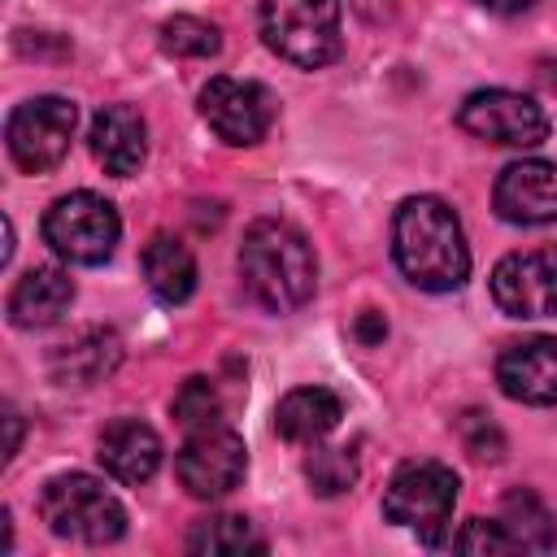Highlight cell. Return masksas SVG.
<instances>
[{
  "label": "cell",
  "mask_w": 557,
  "mask_h": 557,
  "mask_svg": "<svg viewBox=\"0 0 557 557\" xmlns=\"http://www.w3.org/2000/svg\"><path fill=\"white\" fill-rule=\"evenodd\" d=\"M392 257L422 292H457L470 278V248L440 196H409L392 218Z\"/></svg>",
  "instance_id": "1"
},
{
  "label": "cell",
  "mask_w": 557,
  "mask_h": 557,
  "mask_svg": "<svg viewBox=\"0 0 557 557\" xmlns=\"http://www.w3.org/2000/svg\"><path fill=\"white\" fill-rule=\"evenodd\" d=\"M239 278L265 313H296L318 287L313 244L283 218H257L239 244Z\"/></svg>",
  "instance_id": "2"
},
{
  "label": "cell",
  "mask_w": 557,
  "mask_h": 557,
  "mask_svg": "<svg viewBox=\"0 0 557 557\" xmlns=\"http://www.w3.org/2000/svg\"><path fill=\"white\" fill-rule=\"evenodd\" d=\"M39 518L57 540L74 544H113L126 531L122 500L91 474H57L39 492Z\"/></svg>",
  "instance_id": "3"
},
{
  "label": "cell",
  "mask_w": 557,
  "mask_h": 557,
  "mask_svg": "<svg viewBox=\"0 0 557 557\" xmlns=\"http://www.w3.org/2000/svg\"><path fill=\"white\" fill-rule=\"evenodd\" d=\"M261 39L300 70H322L339 57V0H261Z\"/></svg>",
  "instance_id": "4"
},
{
  "label": "cell",
  "mask_w": 557,
  "mask_h": 557,
  "mask_svg": "<svg viewBox=\"0 0 557 557\" xmlns=\"http://www.w3.org/2000/svg\"><path fill=\"white\" fill-rule=\"evenodd\" d=\"M122 235L117 209L96 191H70L57 196L44 213V244L74 265H100L113 257Z\"/></svg>",
  "instance_id": "5"
},
{
  "label": "cell",
  "mask_w": 557,
  "mask_h": 557,
  "mask_svg": "<svg viewBox=\"0 0 557 557\" xmlns=\"http://www.w3.org/2000/svg\"><path fill=\"white\" fill-rule=\"evenodd\" d=\"M457 474L444 461H405L387 487H383V513L396 527L418 531L426 544H435V531L448 527L457 505Z\"/></svg>",
  "instance_id": "6"
},
{
  "label": "cell",
  "mask_w": 557,
  "mask_h": 557,
  "mask_svg": "<svg viewBox=\"0 0 557 557\" xmlns=\"http://www.w3.org/2000/svg\"><path fill=\"white\" fill-rule=\"evenodd\" d=\"M74 126H78L74 100H65V96H30L4 122L9 157L26 174H48L52 165L65 161L70 139H74Z\"/></svg>",
  "instance_id": "7"
},
{
  "label": "cell",
  "mask_w": 557,
  "mask_h": 557,
  "mask_svg": "<svg viewBox=\"0 0 557 557\" xmlns=\"http://www.w3.org/2000/svg\"><path fill=\"white\" fill-rule=\"evenodd\" d=\"M274 113H278V100L265 83L257 78H231V74H218L205 83L200 91V117L209 122V131L231 144V148H248L257 139H265V131L274 126Z\"/></svg>",
  "instance_id": "8"
},
{
  "label": "cell",
  "mask_w": 557,
  "mask_h": 557,
  "mask_svg": "<svg viewBox=\"0 0 557 557\" xmlns=\"http://www.w3.org/2000/svg\"><path fill=\"white\" fill-rule=\"evenodd\" d=\"M244 470H248V448L222 422L187 431V440L174 457V474H178L183 492L196 500H218V496L235 492L244 483Z\"/></svg>",
  "instance_id": "9"
},
{
  "label": "cell",
  "mask_w": 557,
  "mask_h": 557,
  "mask_svg": "<svg viewBox=\"0 0 557 557\" xmlns=\"http://www.w3.org/2000/svg\"><path fill=\"white\" fill-rule=\"evenodd\" d=\"M457 126L474 139L487 144H505V148H535L548 139V113L509 87H487V91H470L457 109Z\"/></svg>",
  "instance_id": "10"
},
{
  "label": "cell",
  "mask_w": 557,
  "mask_h": 557,
  "mask_svg": "<svg viewBox=\"0 0 557 557\" xmlns=\"http://www.w3.org/2000/svg\"><path fill=\"white\" fill-rule=\"evenodd\" d=\"M487 287L505 318H557V244L500 257Z\"/></svg>",
  "instance_id": "11"
},
{
  "label": "cell",
  "mask_w": 557,
  "mask_h": 557,
  "mask_svg": "<svg viewBox=\"0 0 557 557\" xmlns=\"http://www.w3.org/2000/svg\"><path fill=\"white\" fill-rule=\"evenodd\" d=\"M492 205L513 226H544L557 222V161H513L496 174Z\"/></svg>",
  "instance_id": "12"
},
{
  "label": "cell",
  "mask_w": 557,
  "mask_h": 557,
  "mask_svg": "<svg viewBox=\"0 0 557 557\" xmlns=\"http://www.w3.org/2000/svg\"><path fill=\"white\" fill-rule=\"evenodd\" d=\"M496 383L509 400L557 405V335H531L496 357Z\"/></svg>",
  "instance_id": "13"
},
{
  "label": "cell",
  "mask_w": 557,
  "mask_h": 557,
  "mask_svg": "<svg viewBox=\"0 0 557 557\" xmlns=\"http://www.w3.org/2000/svg\"><path fill=\"white\" fill-rule=\"evenodd\" d=\"M91 152L96 161L113 174V178H131L139 174L144 157H148V126L144 117L131 109V104H104L96 117H91Z\"/></svg>",
  "instance_id": "14"
},
{
  "label": "cell",
  "mask_w": 557,
  "mask_h": 557,
  "mask_svg": "<svg viewBox=\"0 0 557 557\" xmlns=\"http://www.w3.org/2000/svg\"><path fill=\"white\" fill-rule=\"evenodd\" d=\"M100 466L117 479V483H148L161 466V435L139 422V418H113L104 431H100V448H96Z\"/></svg>",
  "instance_id": "15"
},
{
  "label": "cell",
  "mask_w": 557,
  "mask_h": 557,
  "mask_svg": "<svg viewBox=\"0 0 557 557\" xmlns=\"http://www.w3.org/2000/svg\"><path fill=\"white\" fill-rule=\"evenodd\" d=\"M74 305V278L57 265H30L9 292V322L22 331L52 326Z\"/></svg>",
  "instance_id": "16"
},
{
  "label": "cell",
  "mask_w": 557,
  "mask_h": 557,
  "mask_svg": "<svg viewBox=\"0 0 557 557\" xmlns=\"http://www.w3.org/2000/svg\"><path fill=\"white\" fill-rule=\"evenodd\" d=\"M344 418V400L331 387H292L274 405V431L287 444H318Z\"/></svg>",
  "instance_id": "17"
},
{
  "label": "cell",
  "mask_w": 557,
  "mask_h": 557,
  "mask_svg": "<svg viewBox=\"0 0 557 557\" xmlns=\"http://www.w3.org/2000/svg\"><path fill=\"white\" fill-rule=\"evenodd\" d=\"M139 270L161 305H183L196 292V257L178 235H152L139 252Z\"/></svg>",
  "instance_id": "18"
},
{
  "label": "cell",
  "mask_w": 557,
  "mask_h": 557,
  "mask_svg": "<svg viewBox=\"0 0 557 557\" xmlns=\"http://www.w3.org/2000/svg\"><path fill=\"white\" fill-rule=\"evenodd\" d=\"M117 361H122V339H117L113 331H100V326H96V331H83V335L70 339V344H61L48 366H52V379H57V383L87 387V383L113 374Z\"/></svg>",
  "instance_id": "19"
},
{
  "label": "cell",
  "mask_w": 557,
  "mask_h": 557,
  "mask_svg": "<svg viewBox=\"0 0 557 557\" xmlns=\"http://www.w3.org/2000/svg\"><path fill=\"white\" fill-rule=\"evenodd\" d=\"M187 553L200 557H235V553H265V535L239 513H209L196 518L187 531Z\"/></svg>",
  "instance_id": "20"
},
{
  "label": "cell",
  "mask_w": 557,
  "mask_h": 557,
  "mask_svg": "<svg viewBox=\"0 0 557 557\" xmlns=\"http://www.w3.org/2000/svg\"><path fill=\"white\" fill-rule=\"evenodd\" d=\"M500 527L509 531L513 548L518 553H544L557 544V522L548 513V505L535 496V492H509L500 500Z\"/></svg>",
  "instance_id": "21"
},
{
  "label": "cell",
  "mask_w": 557,
  "mask_h": 557,
  "mask_svg": "<svg viewBox=\"0 0 557 557\" xmlns=\"http://www.w3.org/2000/svg\"><path fill=\"white\" fill-rule=\"evenodd\" d=\"M161 48L170 57H218L222 48V35L213 22L205 17H191V13H178L161 26Z\"/></svg>",
  "instance_id": "22"
},
{
  "label": "cell",
  "mask_w": 557,
  "mask_h": 557,
  "mask_svg": "<svg viewBox=\"0 0 557 557\" xmlns=\"http://www.w3.org/2000/svg\"><path fill=\"white\" fill-rule=\"evenodd\" d=\"M305 479L313 483L318 496H339V492L352 487L357 461H352L348 448H318V453H309V461H305Z\"/></svg>",
  "instance_id": "23"
},
{
  "label": "cell",
  "mask_w": 557,
  "mask_h": 557,
  "mask_svg": "<svg viewBox=\"0 0 557 557\" xmlns=\"http://www.w3.org/2000/svg\"><path fill=\"white\" fill-rule=\"evenodd\" d=\"M174 418H178V426H187V431H200V426H213L218 422V413H222V400H218V392H213V383L209 379H187L178 392H174Z\"/></svg>",
  "instance_id": "24"
},
{
  "label": "cell",
  "mask_w": 557,
  "mask_h": 557,
  "mask_svg": "<svg viewBox=\"0 0 557 557\" xmlns=\"http://www.w3.org/2000/svg\"><path fill=\"white\" fill-rule=\"evenodd\" d=\"M453 553H518L513 548V540H509V531L500 527V518H492V522H483V518H470L457 535H448L444 540Z\"/></svg>",
  "instance_id": "25"
},
{
  "label": "cell",
  "mask_w": 557,
  "mask_h": 557,
  "mask_svg": "<svg viewBox=\"0 0 557 557\" xmlns=\"http://www.w3.org/2000/svg\"><path fill=\"white\" fill-rule=\"evenodd\" d=\"M457 431H461V444H466V453H470L474 461H500L505 435H500L483 413H466V418L457 422Z\"/></svg>",
  "instance_id": "26"
},
{
  "label": "cell",
  "mask_w": 557,
  "mask_h": 557,
  "mask_svg": "<svg viewBox=\"0 0 557 557\" xmlns=\"http://www.w3.org/2000/svg\"><path fill=\"white\" fill-rule=\"evenodd\" d=\"M387 335V322H383V313H374V309H361V318H357V339L361 344H379Z\"/></svg>",
  "instance_id": "27"
},
{
  "label": "cell",
  "mask_w": 557,
  "mask_h": 557,
  "mask_svg": "<svg viewBox=\"0 0 557 557\" xmlns=\"http://www.w3.org/2000/svg\"><path fill=\"white\" fill-rule=\"evenodd\" d=\"M352 9H357L366 22H383V17H392V0H352Z\"/></svg>",
  "instance_id": "28"
},
{
  "label": "cell",
  "mask_w": 557,
  "mask_h": 557,
  "mask_svg": "<svg viewBox=\"0 0 557 557\" xmlns=\"http://www.w3.org/2000/svg\"><path fill=\"white\" fill-rule=\"evenodd\" d=\"M483 9H492V13H522L531 0H479Z\"/></svg>",
  "instance_id": "29"
},
{
  "label": "cell",
  "mask_w": 557,
  "mask_h": 557,
  "mask_svg": "<svg viewBox=\"0 0 557 557\" xmlns=\"http://www.w3.org/2000/svg\"><path fill=\"white\" fill-rule=\"evenodd\" d=\"M17 440H22V422H17V413L9 409V448H4V457H13V453H17Z\"/></svg>",
  "instance_id": "30"
}]
</instances>
